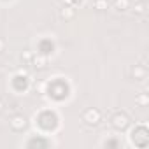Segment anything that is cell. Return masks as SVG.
<instances>
[{"mask_svg":"<svg viewBox=\"0 0 149 149\" xmlns=\"http://www.w3.org/2000/svg\"><path fill=\"white\" fill-rule=\"evenodd\" d=\"M111 123H112V126H114L116 130H125V128H128V125H130V118H128L125 112H116V114L112 116Z\"/></svg>","mask_w":149,"mask_h":149,"instance_id":"1","label":"cell"},{"mask_svg":"<svg viewBox=\"0 0 149 149\" xmlns=\"http://www.w3.org/2000/svg\"><path fill=\"white\" fill-rule=\"evenodd\" d=\"M100 111H97V109H88L84 114H83V121H86L88 125H98L100 123Z\"/></svg>","mask_w":149,"mask_h":149,"instance_id":"2","label":"cell"},{"mask_svg":"<svg viewBox=\"0 0 149 149\" xmlns=\"http://www.w3.org/2000/svg\"><path fill=\"white\" fill-rule=\"evenodd\" d=\"M25 126H26V118H25L23 114H16V116H13V119H11V128H13V130L21 132Z\"/></svg>","mask_w":149,"mask_h":149,"instance_id":"3","label":"cell"},{"mask_svg":"<svg viewBox=\"0 0 149 149\" xmlns=\"http://www.w3.org/2000/svg\"><path fill=\"white\" fill-rule=\"evenodd\" d=\"M133 76H137V77H139V81L146 79V76H147L146 65H142V67H135V68H133Z\"/></svg>","mask_w":149,"mask_h":149,"instance_id":"4","label":"cell"},{"mask_svg":"<svg viewBox=\"0 0 149 149\" xmlns=\"http://www.w3.org/2000/svg\"><path fill=\"white\" fill-rule=\"evenodd\" d=\"M114 7L118 11H125L130 7V0H114Z\"/></svg>","mask_w":149,"mask_h":149,"instance_id":"5","label":"cell"},{"mask_svg":"<svg viewBox=\"0 0 149 149\" xmlns=\"http://www.w3.org/2000/svg\"><path fill=\"white\" fill-rule=\"evenodd\" d=\"M93 7L98 9V11L107 9V0H95V2H93Z\"/></svg>","mask_w":149,"mask_h":149,"instance_id":"6","label":"cell"},{"mask_svg":"<svg viewBox=\"0 0 149 149\" xmlns=\"http://www.w3.org/2000/svg\"><path fill=\"white\" fill-rule=\"evenodd\" d=\"M133 11H135L137 14H144V13H146V2H139Z\"/></svg>","mask_w":149,"mask_h":149,"instance_id":"7","label":"cell"},{"mask_svg":"<svg viewBox=\"0 0 149 149\" xmlns=\"http://www.w3.org/2000/svg\"><path fill=\"white\" fill-rule=\"evenodd\" d=\"M61 18H67V19H70V18H74V9H70V7H67V9H63V11H61Z\"/></svg>","mask_w":149,"mask_h":149,"instance_id":"8","label":"cell"},{"mask_svg":"<svg viewBox=\"0 0 149 149\" xmlns=\"http://www.w3.org/2000/svg\"><path fill=\"white\" fill-rule=\"evenodd\" d=\"M33 63H35V67L42 68V67H44V63H46V60H44V58H35V60H33Z\"/></svg>","mask_w":149,"mask_h":149,"instance_id":"9","label":"cell"},{"mask_svg":"<svg viewBox=\"0 0 149 149\" xmlns=\"http://www.w3.org/2000/svg\"><path fill=\"white\" fill-rule=\"evenodd\" d=\"M2 109H4V104H2V102H0V112H2Z\"/></svg>","mask_w":149,"mask_h":149,"instance_id":"10","label":"cell"},{"mask_svg":"<svg viewBox=\"0 0 149 149\" xmlns=\"http://www.w3.org/2000/svg\"><path fill=\"white\" fill-rule=\"evenodd\" d=\"M2 46H4V42H2V40H0V49H2Z\"/></svg>","mask_w":149,"mask_h":149,"instance_id":"11","label":"cell"},{"mask_svg":"<svg viewBox=\"0 0 149 149\" xmlns=\"http://www.w3.org/2000/svg\"><path fill=\"white\" fill-rule=\"evenodd\" d=\"M140 2H147V0H140Z\"/></svg>","mask_w":149,"mask_h":149,"instance_id":"12","label":"cell"}]
</instances>
